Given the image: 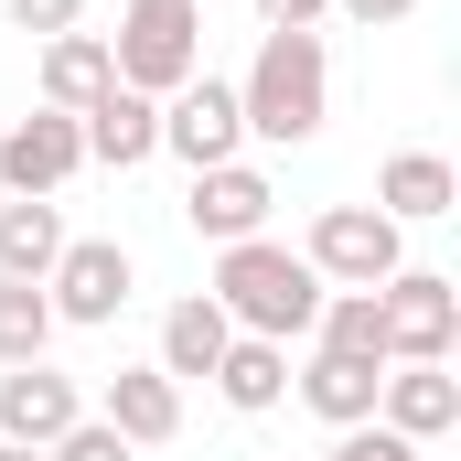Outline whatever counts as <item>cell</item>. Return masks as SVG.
I'll return each instance as SVG.
<instances>
[{
	"label": "cell",
	"instance_id": "cell-1",
	"mask_svg": "<svg viewBox=\"0 0 461 461\" xmlns=\"http://www.w3.org/2000/svg\"><path fill=\"white\" fill-rule=\"evenodd\" d=\"M215 312H226L236 333H258V344H312V322H322V279H312L301 247H279V236H236V247H215Z\"/></svg>",
	"mask_w": 461,
	"mask_h": 461
},
{
	"label": "cell",
	"instance_id": "cell-2",
	"mask_svg": "<svg viewBox=\"0 0 461 461\" xmlns=\"http://www.w3.org/2000/svg\"><path fill=\"white\" fill-rule=\"evenodd\" d=\"M236 118H247V140H279V150L322 140V118H333V54H322V32H258V54L236 76Z\"/></svg>",
	"mask_w": 461,
	"mask_h": 461
},
{
	"label": "cell",
	"instance_id": "cell-3",
	"mask_svg": "<svg viewBox=\"0 0 461 461\" xmlns=\"http://www.w3.org/2000/svg\"><path fill=\"white\" fill-rule=\"evenodd\" d=\"M108 65H118V86H140V97L194 86L204 76V0H129L118 32H108Z\"/></svg>",
	"mask_w": 461,
	"mask_h": 461
},
{
	"label": "cell",
	"instance_id": "cell-4",
	"mask_svg": "<svg viewBox=\"0 0 461 461\" xmlns=\"http://www.w3.org/2000/svg\"><path fill=\"white\" fill-rule=\"evenodd\" d=\"M301 258H312L322 290H386L408 268V226H386L375 204H322L312 236H301Z\"/></svg>",
	"mask_w": 461,
	"mask_h": 461
},
{
	"label": "cell",
	"instance_id": "cell-5",
	"mask_svg": "<svg viewBox=\"0 0 461 461\" xmlns=\"http://www.w3.org/2000/svg\"><path fill=\"white\" fill-rule=\"evenodd\" d=\"M375 322H386V365H451V344H461V279L397 268V279L375 290Z\"/></svg>",
	"mask_w": 461,
	"mask_h": 461
},
{
	"label": "cell",
	"instance_id": "cell-6",
	"mask_svg": "<svg viewBox=\"0 0 461 461\" xmlns=\"http://www.w3.org/2000/svg\"><path fill=\"white\" fill-rule=\"evenodd\" d=\"M129 290H140V268H129V247H118V236H65V258L43 268L54 322H76V333H108L118 312H129Z\"/></svg>",
	"mask_w": 461,
	"mask_h": 461
},
{
	"label": "cell",
	"instance_id": "cell-7",
	"mask_svg": "<svg viewBox=\"0 0 461 461\" xmlns=\"http://www.w3.org/2000/svg\"><path fill=\"white\" fill-rule=\"evenodd\" d=\"M161 150L183 172H215V161H247V118H236V86L226 76H194L161 97Z\"/></svg>",
	"mask_w": 461,
	"mask_h": 461
},
{
	"label": "cell",
	"instance_id": "cell-8",
	"mask_svg": "<svg viewBox=\"0 0 461 461\" xmlns=\"http://www.w3.org/2000/svg\"><path fill=\"white\" fill-rule=\"evenodd\" d=\"M268 215H279V183H268L258 161H215V172H194V194H183V226L204 236V247L268 236Z\"/></svg>",
	"mask_w": 461,
	"mask_h": 461
},
{
	"label": "cell",
	"instance_id": "cell-9",
	"mask_svg": "<svg viewBox=\"0 0 461 461\" xmlns=\"http://www.w3.org/2000/svg\"><path fill=\"white\" fill-rule=\"evenodd\" d=\"M76 172H86V140L65 108H32L0 129V194H65Z\"/></svg>",
	"mask_w": 461,
	"mask_h": 461
},
{
	"label": "cell",
	"instance_id": "cell-10",
	"mask_svg": "<svg viewBox=\"0 0 461 461\" xmlns=\"http://www.w3.org/2000/svg\"><path fill=\"white\" fill-rule=\"evenodd\" d=\"M76 419H86V386H76V375H54V365H0V440L54 451Z\"/></svg>",
	"mask_w": 461,
	"mask_h": 461
},
{
	"label": "cell",
	"instance_id": "cell-11",
	"mask_svg": "<svg viewBox=\"0 0 461 461\" xmlns=\"http://www.w3.org/2000/svg\"><path fill=\"white\" fill-rule=\"evenodd\" d=\"M375 429H397V440H451L461 429V375L451 365H386V386H375Z\"/></svg>",
	"mask_w": 461,
	"mask_h": 461
},
{
	"label": "cell",
	"instance_id": "cell-12",
	"mask_svg": "<svg viewBox=\"0 0 461 461\" xmlns=\"http://www.w3.org/2000/svg\"><path fill=\"white\" fill-rule=\"evenodd\" d=\"M76 140H86V161L140 172V161L161 150V97H140V86H97V97L76 108Z\"/></svg>",
	"mask_w": 461,
	"mask_h": 461
},
{
	"label": "cell",
	"instance_id": "cell-13",
	"mask_svg": "<svg viewBox=\"0 0 461 461\" xmlns=\"http://www.w3.org/2000/svg\"><path fill=\"white\" fill-rule=\"evenodd\" d=\"M97 419H108L129 451H161V440L183 429V386H172L161 365H118L108 386H97Z\"/></svg>",
	"mask_w": 461,
	"mask_h": 461
},
{
	"label": "cell",
	"instance_id": "cell-14",
	"mask_svg": "<svg viewBox=\"0 0 461 461\" xmlns=\"http://www.w3.org/2000/svg\"><path fill=\"white\" fill-rule=\"evenodd\" d=\"M461 204V172L440 150H386V172H375V215L386 226H440Z\"/></svg>",
	"mask_w": 461,
	"mask_h": 461
},
{
	"label": "cell",
	"instance_id": "cell-15",
	"mask_svg": "<svg viewBox=\"0 0 461 461\" xmlns=\"http://www.w3.org/2000/svg\"><path fill=\"white\" fill-rule=\"evenodd\" d=\"M226 344H236V322L215 312V290H183V301L161 312V354H150V365H161L172 386H194V375H215Z\"/></svg>",
	"mask_w": 461,
	"mask_h": 461
},
{
	"label": "cell",
	"instance_id": "cell-16",
	"mask_svg": "<svg viewBox=\"0 0 461 461\" xmlns=\"http://www.w3.org/2000/svg\"><path fill=\"white\" fill-rule=\"evenodd\" d=\"M290 386H301V408H312V419L365 429V419H375V386H386V365H365V354H322V344H312V365H301Z\"/></svg>",
	"mask_w": 461,
	"mask_h": 461
},
{
	"label": "cell",
	"instance_id": "cell-17",
	"mask_svg": "<svg viewBox=\"0 0 461 461\" xmlns=\"http://www.w3.org/2000/svg\"><path fill=\"white\" fill-rule=\"evenodd\" d=\"M215 397H226L236 419H268L279 397H290V344H258V333H236L215 354Z\"/></svg>",
	"mask_w": 461,
	"mask_h": 461
},
{
	"label": "cell",
	"instance_id": "cell-18",
	"mask_svg": "<svg viewBox=\"0 0 461 461\" xmlns=\"http://www.w3.org/2000/svg\"><path fill=\"white\" fill-rule=\"evenodd\" d=\"M32 86H43V108H86L97 86H118V65H108V32H54L43 43V65H32Z\"/></svg>",
	"mask_w": 461,
	"mask_h": 461
},
{
	"label": "cell",
	"instance_id": "cell-19",
	"mask_svg": "<svg viewBox=\"0 0 461 461\" xmlns=\"http://www.w3.org/2000/svg\"><path fill=\"white\" fill-rule=\"evenodd\" d=\"M65 258V215H54V194H11L0 204V279H43Z\"/></svg>",
	"mask_w": 461,
	"mask_h": 461
},
{
	"label": "cell",
	"instance_id": "cell-20",
	"mask_svg": "<svg viewBox=\"0 0 461 461\" xmlns=\"http://www.w3.org/2000/svg\"><path fill=\"white\" fill-rule=\"evenodd\" d=\"M54 301H43V279H0V365H43L54 354Z\"/></svg>",
	"mask_w": 461,
	"mask_h": 461
},
{
	"label": "cell",
	"instance_id": "cell-21",
	"mask_svg": "<svg viewBox=\"0 0 461 461\" xmlns=\"http://www.w3.org/2000/svg\"><path fill=\"white\" fill-rule=\"evenodd\" d=\"M312 344H322V354H365V365H386L375 290H322V322H312Z\"/></svg>",
	"mask_w": 461,
	"mask_h": 461
},
{
	"label": "cell",
	"instance_id": "cell-22",
	"mask_svg": "<svg viewBox=\"0 0 461 461\" xmlns=\"http://www.w3.org/2000/svg\"><path fill=\"white\" fill-rule=\"evenodd\" d=\"M43 461H140V451H129V440H118L108 419L86 408V419H76V429H65V440H54V451H43Z\"/></svg>",
	"mask_w": 461,
	"mask_h": 461
},
{
	"label": "cell",
	"instance_id": "cell-23",
	"mask_svg": "<svg viewBox=\"0 0 461 461\" xmlns=\"http://www.w3.org/2000/svg\"><path fill=\"white\" fill-rule=\"evenodd\" d=\"M11 11V32H32V43H54V32H86V0H0Z\"/></svg>",
	"mask_w": 461,
	"mask_h": 461
},
{
	"label": "cell",
	"instance_id": "cell-24",
	"mask_svg": "<svg viewBox=\"0 0 461 461\" xmlns=\"http://www.w3.org/2000/svg\"><path fill=\"white\" fill-rule=\"evenodd\" d=\"M322 461H419V440H397V429L365 419V429H333V451H322Z\"/></svg>",
	"mask_w": 461,
	"mask_h": 461
},
{
	"label": "cell",
	"instance_id": "cell-25",
	"mask_svg": "<svg viewBox=\"0 0 461 461\" xmlns=\"http://www.w3.org/2000/svg\"><path fill=\"white\" fill-rule=\"evenodd\" d=\"M333 0H258V32H322Z\"/></svg>",
	"mask_w": 461,
	"mask_h": 461
},
{
	"label": "cell",
	"instance_id": "cell-26",
	"mask_svg": "<svg viewBox=\"0 0 461 461\" xmlns=\"http://www.w3.org/2000/svg\"><path fill=\"white\" fill-rule=\"evenodd\" d=\"M333 11H344V22H365V32H386V22H408L419 0H333Z\"/></svg>",
	"mask_w": 461,
	"mask_h": 461
},
{
	"label": "cell",
	"instance_id": "cell-27",
	"mask_svg": "<svg viewBox=\"0 0 461 461\" xmlns=\"http://www.w3.org/2000/svg\"><path fill=\"white\" fill-rule=\"evenodd\" d=\"M0 461H43V451H22V440H0Z\"/></svg>",
	"mask_w": 461,
	"mask_h": 461
}]
</instances>
